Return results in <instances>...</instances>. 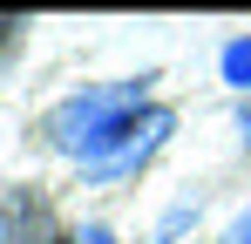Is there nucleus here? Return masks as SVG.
<instances>
[{"label": "nucleus", "instance_id": "f257e3e1", "mask_svg": "<svg viewBox=\"0 0 251 244\" xmlns=\"http://www.w3.org/2000/svg\"><path fill=\"white\" fill-rule=\"evenodd\" d=\"M136 116H143V81H116V88H88V95H68L61 109H48L41 136L82 163H102Z\"/></svg>", "mask_w": 251, "mask_h": 244}, {"label": "nucleus", "instance_id": "f03ea898", "mask_svg": "<svg viewBox=\"0 0 251 244\" xmlns=\"http://www.w3.org/2000/svg\"><path fill=\"white\" fill-rule=\"evenodd\" d=\"M163 136H170V109H143V116L129 122V136H123V143H116V149H109L102 163H88V170H95V176H129V170L150 156Z\"/></svg>", "mask_w": 251, "mask_h": 244}, {"label": "nucleus", "instance_id": "7ed1b4c3", "mask_svg": "<svg viewBox=\"0 0 251 244\" xmlns=\"http://www.w3.org/2000/svg\"><path fill=\"white\" fill-rule=\"evenodd\" d=\"M48 238H54V210L41 197L14 190V197L0 203V244H48Z\"/></svg>", "mask_w": 251, "mask_h": 244}, {"label": "nucleus", "instance_id": "20e7f679", "mask_svg": "<svg viewBox=\"0 0 251 244\" xmlns=\"http://www.w3.org/2000/svg\"><path fill=\"white\" fill-rule=\"evenodd\" d=\"M224 81H231L238 95H251V41H231V48H224Z\"/></svg>", "mask_w": 251, "mask_h": 244}, {"label": "nucleus", "instance_id": "39448f33", "mask_svg": "<svg viewBox=\"0 0 251 244\" xmlns=\"http://www.w3.org/2000/svg\"><path fill=\"white\" fill-rule=\"evenodd\" d=\"M231 244H251V210L238 217V231H231Z\"/></svg>", "mask_w": 251, "mask_h": 244}, {"label": "nucleus", "instance_id": "423d86ee", "mask_svg": "<svg viewBox=\"0 0 251 244\" xmlns=\"http://www.w3.org/2000/svg\"><path fill=\"white\" fill-rule=\"evenodd\" d=\"M75 244H116V238H109V231H82Z\"/></svg>", "mask_w": 251, "mask_h": 244}, {"label": "nucleus", "instance_id": "0eeeda50", "mask_svg": "<svg viewBox=\"0 0 251 244\" xmlns=\"http://www.w3.org/2000/svg\"><path fill=\"white\" fill-rule=\"evenodd\" d=\"M7 34H14V21H0V41H7Z\"/></svg>", "mask_w": 251, "mask_h": 244}]
</instances>
